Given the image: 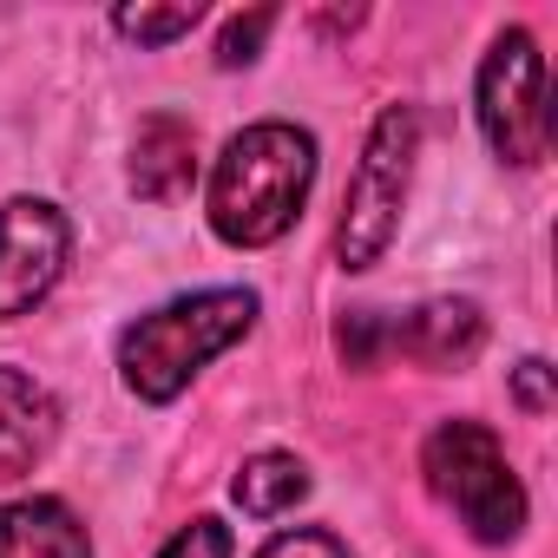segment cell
<instances>
[{
    "mask_svg": "<svg viewBox=\"0 0 558 558\" xmlns=\"http://www.w3.org/2000/svg\"><path fill=\"white\" fill-rule=\"evenodd\" d=\"M310 184H316V138L290 119H263L217 151L204 217L230 250H263L290 236V223L310 204Z\"/></svg>",
    "mask_w": 558,
    "mask_h": 558,
    "instance_id": "obj_1",
    "label": "cell"
},
{
    "mask_svg": "<svg viewBox=\"0 0 558 558\" xmlns=\"http://www.w3.org/2000/svg\"><path fill=\"white\" fill-rule=\"evenodd\" d=\"M256 290H197V296H178L151 316H138L125 336H119V375L138 401L165 408L178 401L223 349H236L250 329H256Z\"/></svg>",
    "mask_w": 558,
    "mask_h": 558,
    "instance_id": "obj_2",
    "label": "cell"
},
{
    "mask_svg": "<svg viewBox=\"0 0 558 558\" xmlns=\"http://www.w3.org/2000/svg\"><path fill=\"white\" fill-rule=\"evenodd\" d=\"M427 493L480 538V545H512L525 532V486L486 421H440L421 447Z\"/></svg>",
    "mask_w": 558,
    "mask_h": 558,
    "instance_id": "obj_3",
    "label": "cell"
},
{
    "mask_svg": "<svg viewBox=\"0 0 558 558\" xmlns=\"http://www.w3.org/2000/svg\"><path fill=\"white\" fill-rule=\"evenodd\" d=\"M414 151H421L414 106H381L368 125V145H362V165L349 178V197H342V223H336V263L342 269H375L388 256L401 210H408Z\"/></svg>",
    "mask_w": 558,
    "mask_h": 558,
    "instance_id": "obj_4",
    "label": "cell"
},
{
    "mask_svg": "<svg viewBox=\"0 0 558 558\" xmlns=\"http://www.w3.org/2000/svg\"><path fill=\"white\" fill-rule=\"evenodd\" d=\"M473 106H480V132L493 145L499 165H519L532 171L551 145V112H545V53L525 27H506L486 60H480V86H473Z\"/></svg>",
    "mask_w": 558,
    "mask_h": 558,
    "instance_id": "obj_5",
    "label": "cell"
},
{
    "mask_svg": "<svg viewBox=\"0 0 558 558\" xmlns=\"http://www.w3.org/2000/svg\"><path fill=\"white\" fill-rule=\"evenodd\" d=\"M73 256V223L47 197H8L0 204V323H14L53 296Z\"/></svg>",
    "mask_w": 558,
    "mask_h": 558,
    "instance_id": "obj_6",
    "label": "cell"
},
{
    "mask_svg": "<svg viewBox=\"0 0 558 558\" xmlns=\"http://www.w3.org/2000/svg\"><path fill=\"white\" fill-rule=\"evenodd\" d=\"M480 342H486V316L466 296H434L401 323H388V355H408L421 368H466Z\"/></svg>",
    "mask_w": 558,
    "mask_h": 558,
    "instance_id": "obj_7",
    "label": "cell"
},
{
    "mask_svg": "<svg viewBox=\"0 0 558 558\" xmlns=\"http://www.w3.org/2000/svg\"><path fill=\"white\" fill-rule=\"evenodd\" d=\"M53 440H60V401L34 375L0 362V486L27 480L53 453Z\"/></svg>",
    "mask_w": 558,
    "mask_h": 558,
    "instance_id": "obj_8",
    "label": "cell"
},
{
    "mask_svg": "<svg viewBox=\"0 0 558 558\" xmlns=\"http://www.w3.org/2000/svg\"><path fill=\"white\" fill-rule=\"evenodd\" d=\"M0 558H93V532L66 499H8L0 506Z\"/></svg>",
    "mask_w": 558,
    "mask_h": 558,
    "instance_id": "obj_9",
    "label": "cell"
},
{
    "mask_svg": "<svg viewBox=\"0 0 558 558\" xmlns=\"http://www.w3.org/2000/svg\"><path fill=\"white\" fill-rule=\"evenodd\" d=\"M197 178V132L178 112H151L132 138V197L145 204H171L178 191H191Z\"/></svg>",
    "mask_w": 558,
    "mask_h": 558,
    "instance_id": "obj_10",
    "label": "cell"
},
{
    "mask_svg": "<svg viewBox=\"0 0 558 558\" xmlns=\"http://www.w3.org/2000/svg\"><path fill=\"white\" fill-rule=\"evenodd\" d=\"M230 493H236V506L250 519H276V512H290V506L310 499V466L296 453H256V460H243Z\"/></svg>",
    "mask_w": 558,
    "mask_h": 558,
    "instance_id": "obj_11",
    "label": "cell"
},
{
    "mask_svg": "<svg viewBox=\"0 0 558 558\" xmlns=\"http://www.w3.org/2000/svg\"><path fill=\"white\" fill-rule=\"evenodd\" d=\"M197 21H204L197 0H178V8H119V14H112V27H119L125 40H138V47H171V40H184Z\"/></svg>",
    "mask_w": 558,
    "mask_h": 558,
    "instance_id": "obj_12",
    "label": "cell"
},
{
    "mask_svg": "<svg viewBox=\"0 0 558 558\" xmlns=\"http://www.w3.org/2000/svg\"><path fill=\"white\" fill-rule=\"evenodd\" d=\"M336 349H342L349 368H375V362L388 355V323H381L375 310H355V316L336 329Z\"/></svg>",
    "mask_w": 558,
    "mask_h": 558,
    "instance_id": "obj_13",
    "label": "cell"
},
{
    "mask_svg": "<svg viewBox=\"0 0 558 558\" xmlns=\"http://www.w3.org/2000/svg\"><path fill=\"white\" fill-rule=\"evenodd\" d=\"M269 27H276V8H256V14H236V21L223 27V40H217V66H250V60L263 53V40H269Z\"/></svg>",
    "mask_w": 558,
    "mask_h": 558,
    "instance_id": "obj_14",
    "label": "cell"
},
{
    "mask_svg": "<svg viewBox=\"0 0 558 558\" xmlns=\"http://www.w3.org/2000/svg\"><path fill=\"white\" fill-rule=\"evenodd\" d=\"M158 558H230V525L223 519H191V525H178L171 538H165V551Z\"/></svg>",
    "mask_w": 558,
    "mask_h": 558,
    "instance_id": "obj_15",
    "label": "cell"
},
{
    "mask_svg": "<svg viewBox=\"0 0 558 558\" xmlns=\"http://www.w3.org/2000/svg\"><path fill=\"white\" fill-rule=\"evenodd\" d=\"M256 558H349V545L329 538V532H316V525H296V532H276Z\"/></svg>",
    "mask_w": 558,
    "mask_h": 558,
    "instance_id": "obj_16",
    "label": "cell"
},
{
    "mask_svg": "<svg viewBox=\"0 0 558 558\" xmlns=\"http://www.w3.org/2000/svg\"><path fill=\"white\" fill-rule=\"evenodd\" d=\"M512 395H519L525 414H551V368H545L538 355H525V362L512 368Z\"/></svg>",
    "mask_w": 558,
    "mask_h": 558,
    "instance_id": "obj_17",
    "label": "cell"
}]
</instances>
